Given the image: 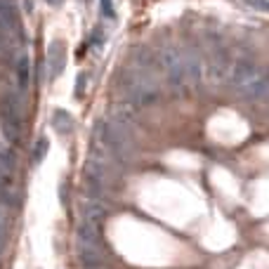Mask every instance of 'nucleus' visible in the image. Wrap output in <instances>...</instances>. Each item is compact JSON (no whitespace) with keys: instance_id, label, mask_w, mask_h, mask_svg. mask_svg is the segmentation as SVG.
<instances>
[{"instance_id":"obj_1","label":"nucleus","mask_w":269,"mask_h":269,"mask_svg":"<svg viewBox=\"0 0 269 269\" xmlns=\"http://www.w3.org/2000/svg\"><path fill=\"white\" fill-rule=\"evenodd\" d=\"M97 137L99 144L107 146V151L114 156V161L126 163L133 156V137L130 128H121L111 121H97Z\"/></svg>"},{"instance_id":"obj_2","label":"nucleus","mask_w":269,"mask_h":269,"mask_svg":"<svg viewBox=\"0 0 269 269\" xmlns=\"http://www.w3.org/2000/svg\"><path fill=\"white\" fill-rule=\"evenodd\" d=\"M161 62L165 69V78L170 81L172 88H182L187 81V71H184V59L177 50H163L161 52Z\"/></svg>"},{"instance_id":"obj_3","label":"nucleus","mask_w":269,"mask_h":269,"mask_svg":"<svg viewBox=\"0 0 269 269\" xmlns=\"http://www.w3.org/2000/svg\"><path fill=\"white\" fill-rule=\"evenodd\" d=\"M255 78H260V69H258V64L253 62L251 57H241L232 66V83L236 88H246Z\"/></svg>"},{"instance_id":"obj_4","label":"nucleus","mask_w":269,"mask_h":269,"mask_svg":"<svg viewBox=\"0 0 269 269\" xmlns=\"http://www.w3.org/2000/svg\"><path fill=\"white\" fill-rule=\"evenodd\" d=\"M47 66H50V73L54 78L64 73V66H66V47H64L62 40H54L47 50Z\"/></svg>"},{"instance_id":"obj_5","label":"nucleus","mask_w":269,"mask_h":269,"mask_svg":"<svg viewBox=\"0 0 269 269\" xmlns=\"http://www.w3.org/2000/svg\"><path fill=\"white\" fill-rule=\"evenodd\" d=\"M182 59H184L187 81L191 83V85H198V83H201V78H203V62H201L198 52H194V50H187V52L182 54Z\"/></svg>"},{"instance_id":"obj_6","label":"nucleus","mask_w":269,"mask_h":269,"mask_svg":"<svg viewBox=\"0 0 269 269\" xmlns=\"http://www.w3.org/2000/svg\"><path fill=\"white\" fill-rule=\"evenodd\" d=\"M210 71H213V78L215 81H222L229 76L232 66H229V54L227 50H215L213 57H210Z\"/></svg>"},{"instance_id":"obj_7","label":"nucleus","mask_w":269,"mask_h":269,"mask_svg":"<svg viewBox=\"0 0 269 269\" xmlns=\"http://www.w3.org/2000/svg\"><path fill=\"white\" fill-rule=\"evenodd\" d=\"M78 255H81V260L85 267H99L102 265V253H99L97 243H83L78 241Z\"/></svg>"},{"instance_id":"obj_8","label":"nucleus","mask_w":269,"mask_h":269,"mask_svg":"<svg viewBox=\"0 0 269 269\" xmlns=\"http://www.w3.org/2000/svg\"><path fill=\"white\" fill-rule=\"evenodd\" d=\"M0 31H17V14L9 0H0Z\"/></svg>"},{"instance_id":"obj_9","label":"nucleus","mask_w":269,"mask_h":269,"mask_svg":"<svg viewBox=\"0 0 269 269\" xmlns=\"http://www.w3.org/2000/svg\"><path fill=\"white\" fill-rule=\"evenodd\" d=\"M73 126H76V121L66 109H54L52 111V128H57L59 134H69L73 130Z\"/></svg>"},{"instance_id":"obj_10","label":"nucleus","mask_w":269,"mask_h":269,"mask_svg":"<svg viewBox=\"0 0 269 269\" xmlns=\"http://www.w3.org/2000/svg\"><path fill=\"white\" fill-rule=\"evenodd\" d=\"M78 241L83 243H99V229L95 222H88L83 220L81 227H78Z\"/></svg>"},{"instance_id":"obj_11","label":"nucleus","mask_w":269,"mask_h":269,"mask_svg":"<svg viewBox=\"0 0 269 269\" xmlns=\"http://www.w3.org/2000/svg\"><path fill=\"white\" fill-rule=\"evenodd\" d=\"M83 213H85V220L88 222H95V224H99L104 220V215H107V210H104V206L99 201H88L83 206Z\"/></svg>"},{"instance_id":"obj_12","label":"nucleus","mask_w":269,"mask_h":269,"mask_svg":"<svg viewBox=\"0 0 269 269\" xmlns=\"http://www.w3.org/2000/svg\"><path fill=\"white\" fill-rule=\"evenodd\" d=\"M28 57L26 54H19V59H17V76H19V85L21 88H26V83H28Z\"/></svg>"},{"instance_id":"obj_13","label":"nucleus","mask_w":269,"mask_h":269,"mask_svg":"<svg viewBox=\"0 0 269 269\" xmlns=\"http://www.w3.org/2000/svg\"><path fill=\"white\" fill-rule=\"evenodd\" d=\"M47 146H50V142L45 139V137H40L36 142V146H33V153H31V161L33 163H40L45 158V153H47Z\"/></svg>"},{"instance_id":"obj_14","label":"nucleus","mask_w":269,"mask_h":269,"mask_svg":"<svg viewBox=\"0 0 269 269\" xmlns=\"http://www.w3.org/2000/svg\"><path fill=\"white\" fill-rule=\"evenodd\" d=\"M102 14L109 17V19L116 17V12H114V2H111V0H102Z\"/></svg>"},{"instance_id":"obj_15","label":"nucleus","mask_w":269,"mask_h":269,"mask_svg":"<svg viewBox=\"0 0 269 269\" xmlns=\"http://www.w3.org/2000/svg\"><path fill=\"white\" fill-rule=\"evenodd\" d=\"M248 5H253V7L258 9H265V12H269V0H246Z\"/></svg>"},{"instance_id":"obj_16","label":"nucleus","mask_w":269,"mask_h":269,"mask_svg":"<svg viewBox=\"0 0 269 269\" xmlns=\"http://www.w3.org/2000/svg\"><path fill=\"white\" fill-rule=\"evenodd\" d=\"M85 81H88V76H85V73H81V76H78V83H76V95H78V97H81V95H83V88H85Z\"/></svg>"},{"instance_id":"obj_17","label":"nucleus","mask_w":269,"mask_h":269,"mask_svg":"<svg viewBox=\"0 0 269 269\" xmlns=\"http://www.w3.org/2000/svg\"><path fill=\"white\" fill-rule=\"evenodd\" d=\"M24 7H26V12H33V5H31V0H24Z\"/></svg>"},{"instance_id":"obj_18","label":"nucleus","mask_w":269,"mask_h":269,"mask_svg":"<svg viewBox=\"0 0 269 269\" xmlns=\"http://www.w3.org/2000/svg\"><path fill=\"white\" fill-rule=\"evenodd\" d=\"M47 2H50V5H54V7H59V5H62L64 0H47Z\"/></svg>"},{"instance_id":"obj_19","label":"nucleus","mask_w":269,"mask_h":269,"mask_svg":"<svg viewBox=\"0 0 269 269\" xmlns=\"http://www.w3.org/2000/svg\"><path fill=\"white\" fill-rule=\"evenodd\" d=\"M92 269H99V267H92Z\"/></svg>"}]
</instances>
